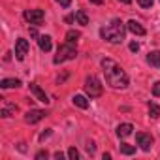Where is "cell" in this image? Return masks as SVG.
<instances>
[{"instance_id":"1","label":"cell","mask_w":160,"mask_h":160,"mask_svg":"<svg viewBox=\"0 0 160 160\" xmlns=\"http://www.w3.org/2000/svg\"><path fill=\"white\" fill-rule=\"evenodd\" d=\"M102 68H104V75L108 85H111L113 89H124L128 85V75L126 72L111 58H104L102 60Z\"/></svg>"},{"instance_id":"2","label":"cell","mask_w":160,"mask_h":160,"mask_svg":"<svg viewBox=\"0 0 160 160\" xmlns=\"http://www.w3.org/2000/svg\"><path fill=\"white\" fill-rule=\"evenodd\" d=\"M100 36L109 43H121L124 40V25L121 19H113L108 27L100 30Z\"/></svg>"},{"instance_id":"3","label":"cell","mask_w":160,"mask_h":160,"mask_svg":"<svg viewBox=\"0 0 160 160\" xmlns=\"http://www.w3.org/2000/svg\"><path fill=\"white\" fill-rule=\"evenodd\" d=\"M75 57H77L75 47L66 42V43L58 45V51H57V57L53 58V62H55V64H62V62H66V60H73Z\"/></svg>"},{"instance_id":"4","label":"cell","mask_w":160,"mask_h":160,"mask_svg":"<svg viewBox=\"0 0 160 160\" xmlns=\"http://www.w3.org/2000/svg\"><path fill=\"white\" fill-rule=\"evenodd\" d=\"M85 91H87V94H89L91 98L102 96L104 89H102V83H100V79H98L96 75H89V77L85 79Z\"/></svg>"},{"instance_id":"5","label":"cell","mask_w":160,"mask_h":160,"mask_svg":"<svg viewBox=\"0 0 160 160\" xmlns=\"http://www.w3.org/2000/svg\"><path fill=\"white\" fill-rule=\"evenodd\" d=\"M23 17H25L30 25H42L43 19H45V13H43V10H25Z\"/></svg>"},{"instance_id":"6","label":"cell","mask_w":160,"mask_h":160,"mask_svg":"<svg viewBox=\"0 0 160 160\" xmlns=\"http://www.w3.org/2000/svg\"><path fill=\"white\" fill-rule=\"evenodd\" d=\"M28 49H30V43L25 38H19L15 42V58L17 60H25V57L28 55Z\"/></svg>"},{"instance_id":"7","label":"cell","mask_w":160,"mask_h":160,"mask_svg":"<svg viewBox=\"0 0 160 160\" xmlns=\"http://www.w3.org/2000/svg\"><path fill=\"white\" fill-rule=\"evenodd\" d=\"M43 117H47L45 111H42V109H30V111L25 115V121L30 122V124H36V122H40Z\"/></svg>"},{"instance_id":"8","label":"cell","mask_w":160,"mask_h":160,"mask_svg":"<svg viewBox=\"0 0 160 160\" xmlns=\"http://www.w3.org/2000/svg\"><path fill=\"white\" fill-rule=\"evenodd\" d=\"M136 139H138V145H139L145 152L151 151V147H152V136H151V134H138Z\"/></svg>"},{"instance_id":"9","label":"cell","mask_w":160,"mask_h":160,"mask_svg":"<svg viewBox=\"0 0 160 160\" xmlns=\"http://www.w3.org/2000/svg\"><path fill=\"white\" fill-rule=\"evenodd\" d=\"M126 28H128L132 34H136V36H143V34H145V28H143L141 23H138L136 19H130V21L126 23Z\"/></svg>"},{"instance_id":"10","label":"cell","mask_w":160,"mask_h":160,"mask_svg":"<svg viewBox=\"0 0 160 160\" xmlns=\"http://www.w3.org/2000/svg\"><path fill=\"white\" fill-rule=\"evenodd\" d=\"M30 91L36 94V98L40 100V102H43V104H47L49 102V98H47V94L40 89V85H36V83H30Z\"/></svg>"},{"instance_id":"11","label":"cell","mask_w":160,"mask_h":160,"mask_svg":"<svg viewBox=\"0 0 160 160\" xmlns=\"http://www.w3.org/2000/svg\"><path fill=\"white\" fill-rule=\"evenodd\" d=\"M132 130H134V126H132L130 122H122V124L117 126V136H119V138H126V136L132 134Z\"/></svg>"},{"instance_id":"12","label":"cell","mask_w":160,"mask_h":160,"mask_svg":"<svg viewBox=\"0 0 160 160\" xmlns=\"http://www.w3.org/2000/svg\"><path fill=\"white\" fill-rule=\"evenodd\" d=\"M38 43H40V49H42L43 53L51 51V47H53V43H51V38H49V36H40V38H38Z\"/></svg>"},{"instance_id":"13","label":"cell","mask_w":160,"mask_h":160,"mask_svg":"<svg viewBox=\"0 0 160 160\" xmlns=\"http://www.w3.org/2000/svg\"><path fill=\"white\" fill-rule=\"evenodd\" d=\"M147 62L154 68H160V51H151L147 55Z\"/></svg>"},{"instance_id":"14","label":"cell","mask_w":160,"mask_h":160,"mask_svg":"<svg viewBox=\"0 0 160 160\" xmlns=\"http://www.w3.org/2000/svg\"><path fill=\"white\" fill-rule=\"evenodd\" d=\"M0 87L2 89H17V87H21V79H2L0 81Z\"/></svg>"},{"instance_id":"15","label":"cell","mask_w":160,"mask_h":160,"mask_svg":"<svg viewBox=\"0 0 160 160\" xmlns=\"http://www.w3.org/2000/svg\"><path fill=\"white\" fill-rule=\"evenodd\" d=\"M79 38H81V32H79V30H68L66 32V42L72 43V45H75Z\"/></svg>"},{"instance_id":"16","label":"cell","mask_w":160,"mask_h":160,"mask_svg":"<svg viewBox=\"0 0 160 160\" xmlns=\"http://www.w3.org/2000/svg\"><path fill=\"white\" fill-rule=\"evenodd\" d=\"M73 104H75L77 108H81V109H87V108H89V100H87L85 96H81V94H75V96H73Z\"/></svg>"},{"instance_id":"17","label":"cell","mask_w":160,"mask_h":160,"mask_svg":"<svg viewBox=\"0 0 160 160\" xmlns=\"http://www.w3.org/2000/svg\"><path fill=\"white\" fill-rule=\"evenodd\" d=\"M75 21L79 23V25H89V17H87V13L83 12V10H79V12H75Z\"/></svg>"},{"instance_id":"18","label":"cell","mask_w":160,"mask_h":160,"mask_svg":"<svg viewBox=\"0 0 160 160\" xmlns=\"http://www.w3.org/2000/svg\"><path fill=\"white\" fill-rule=\"evenodd\" d=\"M119 151H121L122 154L130 156V154H134V152H136V147H134V145H128V143H121V145H119Z\"/></svg>"},{"instance_id":"19","label":"cell","mask_w":160,"mask_h":160,"mask_svg":"<svg viewBox=\"0 0 160 160\" xmlns=\"http://www.w3.org/2000/svg\"><path fill=\"white\" fill-rule=\"evenodd\" d=\"M149 115H151L152 119H158V117H160V108H158L156 104H152V102L149 104Z\"/></svg>"},{"instance_id":"20","label":"cell","mask_w":160,"mask_h":160,"mask_svg":"<svg viewBox=\"0 0 160 160\" xmlns=\"http://www.w3.org/2000/svg\"><path fill=\"white\" fill-rule=\"evenodd\" d=\"M15 111H17V106H10V108H4L2 111H0V115L6 119V117H12V113H15Z\"/></svg>"},{"instance_id":"21","label":"cell","mask_w":160,"mask_h":160,"mask_svg":"<svg viewBox=\"0 0 160 160\" xmlns=\"http://www.w3.org/2000/svg\"><path fill=\"white\" fill-rule=\"evenodd\" d=\"M68 156H70V160H77L79 158V151L75 147H70L68 149Z\"/></svg>"},{"instance_id":"22","label":"cell","mask_w":160,"mask_h":160,"mask_svg":"<svg viewBox=\"0 0 160 160\" xmlns=\"http://www.w3.org/2000/svg\"><path fill=\"white\" fill-rule=\"evenodd\" d=\"M138 4H139L141 8H151V6L154 4V0H138Z\"/></svg>"},{"instance_id":"23","label":"cell","mask_w":160,"mask_h":160,"mask_svg":"<svg viewBox=\"0 0 160 160\" xmlns=\"http://www.w3.org/2000/svg\"><path fill=\"white\" fill-rule=\"evenodd\" d=\"M152 96H160V81H156L152 85Z\"/></svg>"},{"instance_id":"24","label":"cell","mask_w":160,"mask_h":160,"mask_svg":"<svg viewBox=\"0 0 160 160\" xmlns=\"http://www.w3.org/2000/svg\"><path fill=\"white\" fill-rule=\"evenodd\" d=\"M130 51L138 53V51H139V43H138V42H132V43H130Z\"/></svg>"},{"instance_id":"25","label":"cell","mask_w":160,"mask_h":160,"mask_svg":"<svg viewBox=\"0 0 160 160\" xmlns=\"http://www.w3.org/2000/svg\"><path fill=\"white\" fill-rule=\"evenodd\" d=\"M49 136H51V130H45V132H42V134H40V141H43V139H45V138H49Z\"/></svg>"},{"instance_id":"26","label":"cell","mask_w":160,"mask_h":160,"mask_svg":"<svg viewBox=\"0 0 160 160\" xmlns=\"http://www.w3.org/2000/svg\"><path fill=\"white\" fill-rule=\"evenodd\" d=\"M57 2H58V4H60L62 8H68V6H70V2H72V0H57Z\"/></svg>"},{"instance_id":"27","label":"cell","mask_w":160,"mask_h":160,"mask_svg":"<svg viewBox=\"0 0 160 160\" xmlns=\"http://www.w3.org/2000/svg\"><path fill=\"white\" fill-rule=\"evenodd\" d=\"M36 158H38V160H42V158H47V152H45V151H40V152L36 154Z\"/></svg>"},{"instance_id":"28","label":"cell","mask_w":160,"mask_h":160,"mask_svg":"<svg viewBox=\"0 0 160 160\" xmlns=\"http://www.w3.org/2000/svg\"><path fill=\"white\" fill-rule=\"evenodd\" d=\"M94 149H96V147H94V143H89V145H87V151H89L91 154L94 152Z\"/></svg>"},{"instance_id":"29","label":"cell","mask_w":160,"mask_h":160,"mask_svg":"<svg viewBox=\"0 0 160 160\" xmlns=\"http://www.w3.org/2000/svg\"><path fill=\"white\" fill-rule=\"evenodd\" d=\"M55 158H57V160H62V158H64V154H62V152H55Z\"/></svg>"},{"instance_id":"30","label":"cell","mask_w":160,"mask_h":160,"mask_svg":"<svg viewBox=\"0 0 160 160\" xmlns=\"http://www.w3.org/2000/svg\"><path fill=\"white\" fill-rule=\"evenodd\" d=\"M102 158H104V160H109V158H111V154H109V152H104V156H102Z\"/></svg>"},{"instance_id":"31","label":"cell","mask_w":160,"mask_h":160,"mask_svg":"<svg viewBox=\"0 0 160 160\" xmlns=\"http://www.w3.org/2000/svg\"><path fill=\"white\" fill-rule=\"evenodd\" d=\"M91 4H96V6H100V4H102V0H91Z\"/></svg>"},{"instance_id":"32","label":"cell","mask_w":160,"mask_h":160,"mask_svg":"<svg viewBox=\"0 0 160 160\" xmlns=\"http://www.w3.org/2000/svg\"><path fill=\"white\" fill-rule=\"evenodd\" d=\"M119 2H122V4H130L132 0H119Z\"/></svg>"}]
</instances>
